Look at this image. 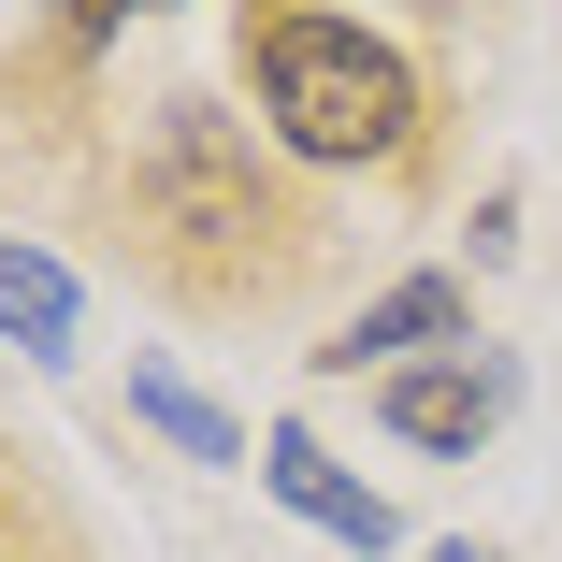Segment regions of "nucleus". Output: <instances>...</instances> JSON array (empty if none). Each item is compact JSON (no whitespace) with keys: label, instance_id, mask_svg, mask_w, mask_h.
Masks as SVG:
<instances>
[{"label":"nucleus","instance_id":"f03ea898","mask_svg":"<svg viewBox=\"0 0 562 562\" xmlns=\"http://www.w3.org/2000/svg\"><path fill=\"white\" fill-rule=\"evenodd\" d=\"M145 202L173 216V232H202V246H260L274 232V188H260V159H246V131L216 116V101H159V145H145Z\"/></svg>","mask_w":562,"mask_h":562},{"label":"nucleus","instance_id":"423d86ee","mask_svg":"<svg viewBox=\"0 0 562 562\" xmlns=\"http://www.w3.org/2000/svg\"><path fill=\"white\" fill-rule=\"evenodd\" d=\"M72 317H87V303H72V274H58L44 246L0 232V331H15L30 361H72Z\"/></svg>","mask_w":562,"mask_h":562},{"label":"nucleus","instance_id":"1a4fd4ad","mask_svg":"<svg viewBox=\"0 0 562 562\" xmlns=\"http://www.w3.org/2000/svg\"><path fill=\"white\" fill-rule=\"evenodd\" d=\"M432 562H476V548H432Z\"/></svg>","mask_w":562,"mask_h":562},{"label":"nucleus","instance_id":"0eeeda50","mask_svg":"<svg viewBox=\"0 0 562 562\" xmlns=\"http://www.w3.org/2000/svg\"><path fill=\"white\" fill-rule=\"evenodd\" d=\"M131 418H159V432L188 447V462H246V432H232V418H216V404H202L188 375H131Z\"/></svg>","mask_w":562,"mask_h":562},{"label":"nucleus","instance_id":"39448f33","mask_svg":"<svg viewBox=\"0 0 562 562\" xmlns=\"http://www.w3.org/2000/svg\"><path fill=\"white\" fill-rule=\"evenodd\" d=\"M447 331H462V274H390L347 331H331V375H361V361H404V347H447Z\"/></svg>","mask_w":562,"mask_h":562},{"label":"nucleus","instance_id":"6e6552de","mask_svg":"<svg viewBox=\"0 0 562 562\" xmlns=\"http://www.w3.org/2000/svg\"><path fill=\"white\" fill-rule=\"evenodd\" d=\"M131 15H159V0H58V44H72V58H87V44H116V30H131Z\"/></svg>","mask_w":562,"mask_h":562},{"label":"nucleus","instance_id":"20e7f679","mask_svg":"<svg viewBox=\"0 0 562 562\" xmlns=\"http://www.w3.org/2000/svg\"><path fill=\"white\" fill-rule=\"evenodd\" d=\"M260 476H274V505H289V519H317L331 548H390V533H404V519H390L347 462H331L317 432H274V447H260Z\"/></svg>","mask_w":562,"mask_h":562},{"label":"nucleus","instance_id":"f257e3e1","mask_svg":"<svg viewBox=\"0 0 562 562\" xmlns=\"http://www.w3.org/2000/svg\"><path fill=\"white\" fill-rule=\"evenodd\" d=\"M260 116L289 159H331V173H361V159H404L418 145V72L404 44H375L361 15H260Z\"/></svg>","mask_w":562,"mask_h":562},{"label":"nucleus","instance_id":"7ed1b4c3","mask_svg":"<svg viewBox=\"0 0 562 562\" xmlns=\"http://www.w3.org/2000/svg\"><path fill=\"white\" fill-rule=\"evenodd\" d=\"M505 404H519V375H505V361H404V375L375 390V418H390L404 447H476Z\"/></svg>","mask_w":562,"mask_h":562}]
</instances>
